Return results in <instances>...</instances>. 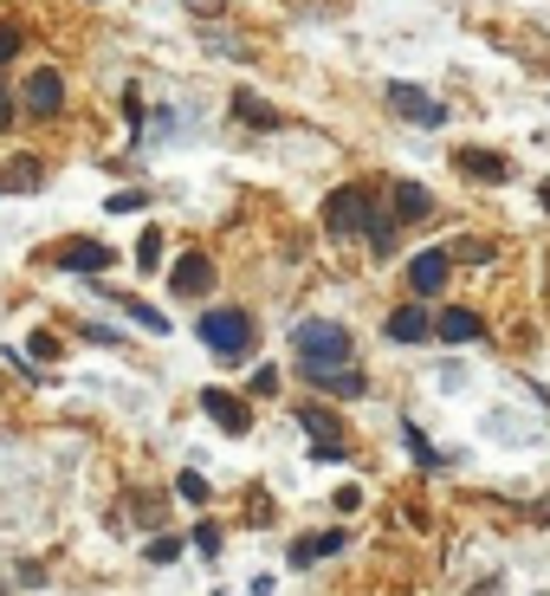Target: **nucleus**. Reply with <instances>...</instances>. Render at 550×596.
Wrapping results in <instances>:
<instances>
[{
  "label": "nucleus",
  "instance_id": "nucleus-1",
  "mask_svg": "<svg viewBox=\"0 0 550 596\" xmlns=\"http://www.w3.org/2000/svg\"><path fill=\"white\" fill-rule=\"evenodd\" d=\"M291 351H298V370L305 376H324V370H350L356 337H350L337 318H305V324L291 331Z\"/></svg>",
  "mask_w": 550,
  "mask_h": 596
},
{
  "label": "nucleus",
  "instance_id": "nucleus-2",
  "mask_svg": "<svg viewBox=\"0 0 550 596\" xmlns=\"http://www.w3.org/2000/svg\"><path fill=\"white\" fill-rule=\"evenodd\" d=\"M195 337H202L220 364H240V357H247V344H253V318H247V311H233V305H214V311H202Z\"/></svg>",
  "mask_w": 550,
  "mask_h": 596
},
{
  "label": "nucleus",
  "instance_id": "nucleus-3",
  "mask_svg": "<svg viewBox=\"0 0 550 596\" xmlns=\"http://www.w3.org/2000/svg\"><path fill=\"white\" fill-rule=\"evenodd\" d=\"M376 221H382V215H376V195H369L363 182H350V188H337V195L324 202V227H331V233H369Z\"/></svg>",
  "mask_w": 550,
  "mask_h": 596
},
{
  "label": "nucleus",
  "instance_id": "nucleus-4",
  "mask_svg": "<svg viewBox=\"0 0 550 596\" xmlns=\"http://www.w3.org/2000/svg\"><path fill=\"white\" fill-rule=\"evenodd\" d=\"M298 428H305V435H318V447H311L318 460H344V454H350V447H344V422H337L331 409H318V402H305V409H298Z\"/></svg>",
  "mask_w": 550,
  "mask_h": 596
},
{
  "label": "nucleus",
  "instance_id": "nucleus-5",
  "mask_svg": "<svg viewBox=\"0 0 550 596\" xmlns=\"http://www.w3.org/2000/svg\"><path fill=\"white\" fill-rule=\"evenodd\" d=\"M202 409L220 435H247V428H253V409H247L233 389H202Z\"/></svg>",
  "mask_w": 550,
  "mask_h": 596
},
{
  "label": "nucleus",
  "instance_id": "nucleus-6",
  "mask_svg": "<svg viewBox=\"0 0 550 596\" xmlns=\"http://www.w3.org/2000/svg\"><path fill=\"white\" fill-rule=\"evenodd\" d=\"M434 337H440V344H480L485 324H480V311H467V305H447V311L434 318Z\"/></svg>",
  "mask_w": 550,
  "mask_h": 596
},
{
  "label": "nucleus",
  "instance_id": "nucleus-7",
  "mask_svg": "<svg viewBox=\"0 0 550 596\" xmlns=\"http://www.w3.org/2000/svg\"><path fill=\"white\" fill-rule=\"evenodd\" d=\"M59 104H66V78L53 72V66H39V72L26 78V111L33 117H53Z\"/></svg>",
  "mask_w": 550,
  "mask_h": 596
},
{
  "label": "nucleus",
  "instance_id": "nucleus-8",
  "mask_svg": "<svg viewBox=\"0 0 550 596\" xmlns=\"http://www.w3.org/2000/svg\"><path fill=\"white\" fill-rule=\"evenodd\" d=\"M382 331H389V344H427V337H434V318H427L421 305H396Z\"/></svg>",
  "mask_w": 550,
  "mask_h": 596
},
{
  "label": "nucleus",
  "instance_id": "nucleus-9",
  "mask_svg": "<svg viewBox=\"0 0 550 596\" xmlns=\"http://www.w3.org/2000/svg\"><path fill=\"white\" fill-rule=\"evenodd\" d=\"M111 260H117V253H111L104 240H78V247L59 253V266H66V273H111Z\"/></svg>",
  "mask_w": 550,
  "mask_h": 596
},
{
  "label": "nucleus",
  "instance_id": "nucleus-10",
  "mask_svg": "<svg viewBox=\"0 0 550 596\" xmlns=\"http://www.w3.org/2000/svg\"><path fill=\"white\" fill-rule=\"evenodd\" d=\"M447 266H454V260H447V253H414V266H409V293H440V286H447Z\"/></svg>",
  "mask_w": 550,
  "mask_h": 596
},
{
  "label": "nucleus",
  "instance_id": "nucleus-11",
  "mask_svg": "<svg viewBox=\"0 0 550 596\" xmlns=\"http://www.w3.org/2000/svg\"><path fill=\"white\" fill-rule=\"evenodd\" d=\"M169 286H175V293H207V286H214V260H207V253H188V260H175V273H169Z\"/></svg>",
  "mask_w": 550,
  "mask_h": 596
},
{
  "label": "nucleus",
  "instance_id": "nucleus-12",
  "mask_svg": "<svg viewBox=\"0 0 550 596\" xmlns=\"http://www.w3.org/2000/svg\"><path fill=\"white\" fill-rule=\"evenodd\" d=\"M389 104L402 111V117H421V124H440V104L421 91V84H389Z\"/></svg>",
  "mask_w": 550,
  "mask_h": 596
},
{
  "label": "nucleus",
  "instance_id": "nucleus-13",
  "mask_svg": "<svg viewBox=\"0 0 550 596\" xmlns=\"http://www.w3.org/2000/svg\"><path fill=\"white\" fill-rule=\"evenodd\" d=\"M337 551H344V531H318V538H298V545H291V571L318 564V558H337Z\"/></svg>",
  "mask_w": 550,
  "mask_h": 596
},
{
  "label": "nucleus",
  "instance_id": "nucleus-14",
  "mask_svg": "<svg viewBox=\"0 0 550 596\" xmlns=\"http://www.w3.org/2000/svg\"><path fill=\"white\" fill-rule=\"evenodd\" d=\"M454 169H460V175H485V182H505V175H512V169H505V156H492V149H460V156H454Z\"/></svg>",
  "mask_w": 550,
  "mask_h": 596
},
{
  "label": "nucleus",
  "instance_id": "nucleus-15",
  "mask_svg": "<svg viewBox=\"0 0 550 596\" xmlns=\"http://www.w3.org/2000/svg\"><path fill=\"white\" fill-rule=\"evenodd\" d=\"M311 389H324V396H369V376L363 370H324V376H311Z\"/></svg>",
  "mask_w": 550,
  "mask_h": 596
},
{
  "label": "nucleus",
  "instance_id": "nucleus-16",
  "mask_svg": "<svg viewBox=\"0 0 550 596\" xmlns=\"http://www.w3.org/2000/svg\"><path fill=\"white\" fill-rule=\"evenodd\" d=\"M427 208H434V202H427V188H421V182H396V215H402V221L427 215Z\"/></svg>",
  "mask_w": 550,
  "mask_h": 596
},
{
  "label": "nucleus",
  "instance_id": "nucleus-17",
  "mask_svg": "<svg viewBox=\"0 0 550 596\" xmlns=\"http://www.w3.org/2000/svg\"><path fill=\"white\" fill-rule=\"evenodd\" d=\"M7 188H13V195H33V188H39V162H33V156H20V162L7 169Z\"/></svg>",
  "mask_w": 550,
  "mask_h": 596
},
{
  "label": "nucleus",
  "instance_id": "nucleus-18",
  "mask_svg": "<svg viewBox=\"0 0 550 596\" xmlns=\"http://www.w3.org/2000/svg\"><path fill=\"white\" fill-rule=\"evenodd\" d=\"M233 111H240L247 124H278V111H273V104H260L253 91H240V98H233Z\"/></svg>",
  "mask_w": 550,
  "mask_h": 596
},
{
  "label": "nucleus",
  "instance_id": "nucleus-19",
  "mask_svg": "<svg viewBox=\"0 0 550 596\" xmlns=\"http://www.w3.org/2000/svg\"><path fill=\"white\" fill-rule=\"evenodd\" d=\"M402 442H409V454H414V460H421V467H440V454L427 447V435H421L414 422H409V428H402Z\"/></svg>",
  "mask_w": 550,
  "mask_h": 596
},
{
  "label": "nucleus",
  "instance_id": "nucleus-20",
  "mask_svg": "<svg viewBox=\"0 0 550 596\" xmlns=\"http://www.w3.org/2000/svg\"><path fill=\"white\" fill-rule=\"evenodd\" d=\"M137 266H142V273H156V266H162V233H156V227L142 233V247H137Z\"/></svg>",
  "mask_w": 550,
  "mask_h": 596
},
{
  "label": "nucleus",
  "instance_id": "nucleus-21",
  "mask_svg": "<svg viewBox=\"0 0 550 596\" xmlns=\"http://www.w3.org/2000/svg\"><path fill=\"white\" fill-rule=\"evenodd\" d=\"M124 311H130V318H137V324H149V331H156V337H162V331H169V318H162V311H156V305H137V298H124Z\"/></svg>",
  "mask_w": 550,
  "mask_h": 596
},
{
  "label": "nucleus",
  "instance_id": "nucleus-22",
  "mask_svg": "<svg viewBox=\"0 0 550 596\" xmlns=\"http://www.w3.org/2000/svg\"><path fill=\"white\" fill-rule=\"evenodd\" d=\"M182 558V538H149V564H175Z\"/></svg>",
  "mask_w": 550,
  "mask_h": 596
},
{
  "label": "nucleus",
  "instance_id": "nucleus-23",
  "mask_svg": "<svg viewBox=\"0 0 550 596\" xmlns=\"http://www.w3.org/2000/svg\"><path fill=\"white\" fill-rule=\"evenodd\" d=\"M142 202H149L142 188H124V195H111V215H137Z\"/></svg>",
  "mask_w": 550,
  "mask_h": 596
},
{
  "label": "nucleus",
  "instance_id": "nucleus-24",
  "mask_svg": "<svg viewBox=\"0 0 550 596\" xmlns=\"http://www.w3.org/2000/svg\"><path fill=\"white\" fill-rule=\"evenodd\" d=\"M175 493H182V500H207V480H202V473H182V480H175Z\"/></svg>",
  "mask_w": 550,
  "mask_h": 596
},
{
  "label": "nucleus",
  "instance_id": "nucleus-25",
  "mask_svg": "<svg viewBox=\"0 0 550 596\" xmlns=\"http://www.w3.org/2000/svg\"><path fill=\"white\" fill-rule=\"evenodd\" d=\"M331 506H337V513H356V506H363V486H337Z\"/></svg>",
  "mask_w": 550,
  "mask_h": 596
},
{
  "label": "nucleus",
  "instance_id": "nucleus-26",
  "mask_svg": "<svg viewBox=\"0 0 550 596\" xmlns=\"http://www.w3.org/2000/svg\"><path fill=\"white\" fill-rule=\"evenodd\" d=\"M195 551H207V558L220 551V525H195Z\"/></svg>",
  "mask_w": 550,
  "mask_h": 596
},
{
  "label": "nucleus",
  "instance_id": "nucleus-27",
  "mask_svg": "<svg viewBox=\"0 0 550 596\" xmlns=\"http://www.w3.org/2000/svg\"><path fill=\"white\" fill-rule=\"evenodd\" d=\"M13 53H20V26H0V66H7Z\"/></svg>",
  "mask_w": 550,
  "mask_h": 596
},
{
  "label": "nucleus",
  "instance_id": "nucleus-28",
  "mask_svg": "<svg viewBox=\"0 0 550 596\" xmlns=\"http://www.w3.org/2000/svg\"><path fill=\"white\" fill-rule=\"evenodd\" d=\"M278 389V370H253V396H273Z\"/></svg>",
  "mask_w": 550,
  "mask_h": 596
},
{
  "label": "nucleus",
  "instance_id": "nucleus-29",
  "mask_svg": "<svg viewBox=\"0 0 550 596\" xmlns=\"http://www.w3.org/2000/svg\"><path fill=\"white\" fill-rule=\"evenodd\" d=\"M7 124H13V91L0 84V130H7Z\"/></svg>",
  "mask_w": 550,
  "mask_h": 596
}]
</instances>
